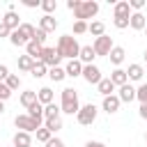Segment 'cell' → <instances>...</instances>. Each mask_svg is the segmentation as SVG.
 I'll return each instance as SVG.
<instances>
[{
	"label": "cell",
	"instance_id": "f907efd6",
	"mask_svg": "<svg viewBox=\"0 0 147 147\" xmlns=\"http://www.w3.org/2000/svg\"><path fill=\"white\" fill-rule=\"evenodd\" d=\"M5 113V101H0V115Z\"/></svg>",
	"mask_w": 147,
	"mask_h": 147
},
{
	"label": "cell",
	"instance_id": "f546056e",
	"mask_svg": "<svg viewBox=\"0 0 147 147\" xmlns=\"http://www.w3.org/2000/svg\"><path fill=\"white\" fill-rule=\"evenodd\" d=\"M44 126L51 131V133H57L62 129V117H53V119H44Z\"/></svg>",
	"mask_w": 147,
	"mask_h": 147
},
{
	"label": "cell",
	"instance_id": "60d3db41",
	"mask_svg": "<svg viewBox=\"0 0 147 147\" xmlns=\"http://www.w3.org/2000/svg\"><path fill=\"white\" fill-rule=\"evenodd\" d=\"M9 96H11V90H9L5 83H0V101H7Z\"/></svg>",
	"mask_w": 147,
	"mask_h": 147
},
{
	"label": "cell",
	"instance_id": "4316f807",
	"mask_svg": "<svg viewBox=\"0 0 147 147\" xmlns=\"http://www.w3.org/2000/svg\"><path fill=\"white\" fill-rule=\"evenodd\" d=\"M37 99H39V103H41V106L53 103V90H51V87H41V90L37 92Z\"/></svg>",
	"mask_w": 147,
	"mask_h": 147
},
{
	"label": "cell",
	"instance_id": "603a6c76",
	"mask_svg": "<svg viewBox=\"0 0 147 147\" xmlns=\"http://www.w3.org/2000/svg\"><path fill=\"white\" fill-rule=\"evenodd\" d=\"M37 101H39V99H37V92H34V90H25V92L21 94V103H23L25 110H28L30 106H34Z\"/></svg>",
	"mask_w": 147,
	"mask_h": 147
},
{
	"label": "cell",
	"instance_id": "4dcf8cb0",
	"mask_svg": "<svg viewBox=\"0 0 147 147\" xmlns=\"http://www.w3.org/2000/svg\"><path fill=\"white\" fill-rule=\"evenodd\" d=\"M21 32H23V37L28 39V41H32L34 39V32H37V28L32 25V23H21V28H18Z\"/></svg>",
	"mask_w": 147,
	"mask_h": 147
},
{
	"label": "cell",
	"instance_id": "8992f818",
	"mask_svg": "<svg viewBox=\"0 0 147 147\" xmlns=\"http://www.w3.org/2000/svg\"><path fill=\"white\" fill-rule=\"evenodd\" d=\"M96 113H99V108H96L94 103H85V106H80V110H78L76 119H78V124H83V126H90V124H94V119H96Z\"/></svg>",
	"mask_w": 147,
	"mask_h": 147
},
{
	"label": "cell",
	"instance_id": "7a4b0ae2",
	"mask_svg": "<svg viewBox=\"0 0 147 147\" xmlns=\"http://www.w3.org/2000/svg\"><path fill=\"white\" fill-rule=\"evenodd\" d=\"M64 115H78L80 110V101H78V92L74 87H64L62 90V103H60Z\"/></svg>",
	"mask_w": 147,
	"mask_h": 147
},
{
	"label": "cell",
	"instance_id": "b9f144b4",
	"mask_svg": "<svg viewBox=\"0 0 147 147\" xmlns=\"http://www.w3.org/2000/svg\"><path fill=\"white\" fill-rule=\"evenodd\" d=\"M32 41H37V44H41V46H44V44H46V32L37 28V32H34V39H32Z\"/></svg>",
	"mask_w": 147,
	"mask_h": 147
},
{
	"label": "cell",
	"instance_id": "ab89813d",
	"mask_svg": "<svg viewBox=\"0 0 147 147\" xmlns=\"http://www.w3.org/2000/svg\"><path fill=\"white\" fill-rule=\"evenodd\" d=\"M131 5V11H142V7L147 5V0H129Z\"/></svg>",
	"mask_w": 147,
	"mask_h": 147
},
{
	"label": "cell",
	"instance_id": "7402d4cb",
	"mask_svg": "<svg viewBox=\"0 0 147 147\" xmlns=\"http://www.w3.org/2000/svg\"><path fill=\"white\" fill-rule=\"evenodd\" d=\"M96 90H99V94H101V96H110V94L115 92V85H113V80H110V78H101V83L96 85Z\"/></svg>",
	"mask_w": 147,
	"mask_h": 147
},
{
	"label": "cell",
	"instance_id": "cb8c5ba5",
	"mask_svg": "<svg viewBox=\"0 0 147 147\" xmlns=\"http://www.w3.org/2000/svg\"><path fill=\"white\" fill-rule=\"evenodd\" d=\"M9 41H11V46H16V48H21V46H28L30 41L23 37V32L21 30H14L11 34H9Z\"/></svg>",
	"mask_w": 147,
	"mask_h": 147
},
{
	"label": "cell",
	"instance_id": "d590c367",
	"mask_svg": "<svg viewBox=\"0 0 147 147\" xmlns=\"http://www.w3.org/2000/svg\"><path fill=\"white\" fill-rule=\"evenodd\" d=\"M34 136H37V140H39V142H44V145H46V142H48V140L53 138V133H51V131H48L46 126H41V129H39V131L34 133Z\"/></svg>",
	"mask_w": 147,
	"mask_h": 147
},
{
	"label": "cell",
	"instance_id": "ac0fdd59",
	"mask_svg": "<svg viewBox=\"0 0 147 147\" xmlns=\"http://www.w3.org/2000/svg\"><path fill=\"white\" fill-rule=\"evenodd\" d=\"M94 57H96V53H94L92 46H80V55H78V60H80L83 64H94Z\"/></svg>",
	"mask_w": 147,
	"mask_h": 147
},
{
	"label": "cell",
	"instance_id": "1f68e13d",
	"mask_svg": "<svg viewBox=\"0 0 147 147\" xmlns=\"http://www.w3.org/2000/svg\"><path fill=\"white\" fill-rule=\"evenodd\" d=\"M46 74H48V67H46V64H41V62H37V64L32 67V71H30V76H32V78H44Z\"/></svg>",
	"mask_w": 147,
	"mask_h": 147
},
{
	"label": "cell",
	"instance_id": "d6a6232c",
	"mask_svg": "<svg viewBox=\"0 0 147 147\" xmlns=\"http://www.w3.org/2000/svg\"><path fill=\"white\" fill-rule=\"evenodd\" d=\"M28 115H30V117H34V119H44V106L37 101L34 106H30V108H28Z\"/></svg>",
	"mask_w": 147,
	"mask_h": 147
},
{
	"label": "cell",
	"instance_id": "11a10c76",
	"mask_svg": "<svg viewBox=\"0 0 147 147\" xmlns=\"http://www.w3.org/2000/svg\"><path fill=\"white\" fill-rule=\"evenodd\" d=\"M64 147H67V145H64Z\"/></svg>",
	"mask_w": 147,
	"mask_h": 147
},
{
	"label": "cell",
	"instance_id": "e575fe53",
	"mask_svg": "<svg viewBox=\"0 0 147 147\" xmlns=\"http://www.w3.org/2000/svg\"><path fill=\"white\" fill-rule=\"evenodd\" d=\"M5 85H7V87L14 92V90H18V87H21V78H18L16 74H9V78L5 80Z\"/></svg>",
	"mask_w": 147,
	"mask_h": 147
},
{
	"label": "cell",
	"instance_id": "484cf974",
	"mask_svg": "<svg viewBox=\"0 0 147 147\" xmlns=\"http://www.w3.org/2000/svg\"><path fill=\"white\" fill-rule=\"evenodd\" d=\"M48 78H51L53 83H60V80H64V78H67V71H64V67H51V69H48Z\"/></svg>",
	"mask_w": 147,
	"mask_h": 147
},
{
	"label": "cell",
	"instance_id": "83f0119b",
	"mask_svg": "<svg viewBox=\"0 0 147 147\" xmlns=\"http://www.w3.org/2000/svg\"><path fill=\"white\" fill-rule=\"evenodd\" d=\"M60 113H62V108L53 101V103H48V106H44V119H53V117H60Z\"/></svg>",
	"mask_w": 147,
	"mask_h": 147
},
{
	"label": "cell",
	"instance_id": "7bdbcfd3",
	"mask_svg": "<svg viewBox=\"0 0 147 147\" xmlns=\"http://www.w3.org/2000/svg\"><path fill=\"white\" fill-rule=\"evenodd\" d=\"M9 78V69H7V64H0V83H5Z\"/></svg>",
	"mask_w": 147,
	"mask_h": 147
},
{
	"label": "cell",
	"instance_id": "74e56055",
	"mask_svg": "<svg viewBox=\"0 0 147 147\" xmlns=\"http://www.w3.org/2000/svg\"><path fill=\"white\" fill-rule=\"evenodd\" d=\"M87 28H90L87 21H76V23H74V34H85Z\"/></svg>",
	"mask_w": 147,
	"mask_h": 147
},
{
	"label": "cell",
	"instance_id": "f6af8a7d",
	"mask_svg": "<svg viewBox=\"0 0 147 147\" xmlns=\"http://www.w3.org/2000/svg\"><path fill=\"white\" fill-rule=\"evenodd\" d=\"M23 5H25V7H30V9H34V7H41V2H39V0H23Z\"/></svg>",
	"mask_w": 147,
	"mask_h": 147
},
{
	"label": "cell",
	"instance_id": "816d5d0a",
	"mask_svg": "<svg viewBox=\"0 0 147 147\" xmlns=\"http://www.w3.org/2000/svg\"><path fill=\"white\" fill-rule=\"evenodd\" d=\"M145 62H147V51H145Z\"/></svg>",
	"mask_w": 147,
	"mask_h": 147
},
{
	"label": "cell",
	"instance_id": "f1b7e54d",
	"mask_svg": "<svg viewBox=\"0 0 147 147\" xmlns=\"http://www.w3.org/2000/svg\"><path fill=\"white\" fill-rule=\"evenodd\" d=\"M87 32L94 34V37H103V34H106V25H103V21H92L90 28H87Z\"/></svg>",
	"mask_w": 147,
	"mask_h": 147
},
{
	"label": "cell",
	"instance_id": "7c38bea8",
	"mask_svg": "<svg viewBox=\"0 0 147 147\" xmlns=\"http://www.w3.org/2000/svg\"><path fill=\"white\" fill-rule=\"evenodd\" d=\"M83 62L80 60H69L67 62V67H64V71H67V76L69 78H78V76H83Z\"/></svg>",
	"mask_w": 147,
	"mask_h": 147
},
{
	"label": "cell",
	"instance_id": "836d02e7",
	"mask_svg": "<svg viewBox=\"0 0 147 147\" xmlns=\"http://www.w3.org/2000/svg\"><path fill=\"white\" fill-rule=\"evenodd\" d=\"M136 99H138L140 103H147V83H140V85L136 87Z\"/></svg>",
	"mask_w": 147,
	"mask_h": 147
},
{
	"label": "cell",
	"instance_id": "e0dca14e",
	"mask_svg": "<svg viewBox=\"0 0 147 147\" xmlns=\"http://www.w3.org/2000/svg\"><path fill=\"white\" fill-rule=\"evenodd\" d=\"M2 23H5V25L11 30V32L21 28V21H18V14H16V11H7V14L2 16Z\"/></svg>",
	"mask_w": 147,
	"mask_h": 147
},
{
	"label": "cell",
	"instance_id": "d4e9b609",
	"mask_svg": "<svg viewBox=\"0 0 147 147\" xmlns=\"http://www.w3.org/2000/svg\"><path fill=\"white\" fill-rule=\"evenodd\" d=\"M41 51H44V46H41V44H37V41H30V44L25 46V55H30L32 60H39Z\"/></svg>",
	"mask_w": 147,
	"mask_h": 147
},
{
	"label": "cell",
	"instance_id": "5bb4252c",
	"mask_svg": "<svg viewBox=\"0 0 147 147\" xmlns=\"http://www.w3.org/2000/svg\"><path fill=\"white\" fill-rule=\"evenodd\" d=\"M11 142H14V147H32V136L25 131H16Z\"/></svg>",
	"mask_w": 147,
	"mask_h": 147
},
{
	"label": "cell",
	"instance_id": "8fae6325",
	"mask_svg": "<svg viewBox=\"0 0 147 147\" xmlns=\"http://www.w3.org/2000/svg\"><path fill=\"white\" fill-rule=\"evenodd\" d=\"M55 28H57V18H55V16L44 14V16L39 18V30H44L46 34H48V32H55Z\"/></svg>",
	"mask_w": 147,
	"mask_h": 147
},
{
	"label": "cell",
	"instance_id": "f5cc1de1",
	"mask_svg": "<svg viewBox=\"0 0 147 147\" xmlns=\"http://www.w3.org/2000/svg\"><path fill=\"white\" fill-rule=\"evenodd\" d=\"M145 140H147V131H145Z\"/></svg>",
	"mask_w": 147,
	"mask_h": 147
},
{
	"label": "cell",
	"instance_id": "52a82bcc",
	"mask_svg": "<svg viewBox=\"0 0 147 147\" xmlns=\"http://www.w3.org/2000/svg\"><path fill=\"white\" fill-rule=\"evenodd\" d=\"M113 37H108V34H103V37H96L94 39V44H92V48H94V53H96V57L99 55H110V51H113Z\"/></svg>",
	"mask_w": 147,
	"mask_h": 147
},
{
	"label": "cell",
	"instance_id": "2e32d148",
	"mask_svg": "<svg viewBox=\"0 0 147 147\" xmlns=\"http://www.w3.org/2000/svg\"><path fill=\"white\" fill-rule=\"evenodd\" d=\"M110 80H113V85L115 87H122V85H126L129 83V76H126V69H115L113 74H110Z\"/></svg>",
	"mask_w": 147,
	"mask_h": 147
},
{
	"label": "cell",
	"instance_id": "4fadbf2b",
	"mask_svg": "<svg viewBox=\"0 0 147 147\" xmlns=\"http://www.w3.org/2000/svg\"><path fill=\"white\" fill-rule=\"evenodd\" d=\"M117 96H119L122 103H131V101L136 99V87H133L131 83H126V85L119 87V94H117Z\"/></svg>",
	"mask_w": 147,
	"mask_h": 147
},
{
	"label": "cell",
	"instance_id": "f35d334b",
	"mask_svg": "<svg viewBox=\"0 0 147 147\" xmlns=\"http://www.w3.org/2000/svg\"><path fill=\"white\" fill-rule=\"evenodd\" d=\"M113 25L117 30H126L129 28V18H119V16H113Z\"/></svg>",
	"mask_w": 147,
	"mask_h": 147
},
{
	"label": "cell",
	"instance_id": "ee69618b",
	"mask_svg": "<svg viewBox=\"0 0 147 147\" xmlns=\"http://www.w3.org/2000/svg\"><path fill=\"white\" fill-rule=\"evenodd\" d=\"M46 147H64V142H62L60 138H55V136H53V138L46 142Z\"/></svg>",
	"mask_w": 147,
	"mask_h": 147
},
{
	"label": "cell",
	"instance_id": "9c48e42d",
	"mask_svg": "<svg viewBox=\"0 0 147 147\" xmlns=\"http://www.w3.org/2000/svg\"><path fill=\"white\" fill-rule=\"evenodd\" d=\"M119 106H122V101H119V96L117 94H110V96H103V103H101V108L108 113V115H113V113H117L119 110Z\"/></svg>",
	"mask_w": 147,
	"mask_h": 147
},
{
	"label": "cell",
	"instance_id": "c3c4849f",
	"mask_svg": "<svg viewBox=\"0 0 147 147\" xmlns=\"http://www.w3.org/2000/svg\"><path fill=\"white\" fill-rule=\"evenodd\" d=\"M138 113H140L142 119H147V103H140V110H138Z\"/></svg>",
	"mask_w": 147,
	"mask_h": 147
},
{
	"label": "cell",
	"instance_id": "db71d44e",
	"mask_svg": "<svg viewBox=\"0 0 147 147\" xmlns=\"http://www.w3.org/2000/svg\"><path fill=\"white\" fill-rule=\"evenodd\" d=\"M145 32H147V25H145Z\"/></svg>",
	"mask_w": 147,
	"mask_h": 147
},
{
	"label": "cell",
	"instance_id": "3957f363",
	"mask_svg": "<svg viewBox=\"0 0 147 147\" xmlns=\"http://www.w3.org/2000/svg\"><path fill=\"white\" fill-rule=\"evenodd\" d=\"M14 124H16V129H18V131H25V133H37V131L41 129L44 119H34V117H30L28 113H23V115H16V117H14Z\"/></svg>",
	"mask_w": 147,
	"mask_h": 147
},
{
	"label": "cell",
	"instance_id": "ba28073f",
	"mask_svg": "<svg viewBox=\"0 0 147 147\" xmlns=\"http://www.w3.org/2000/svg\"><path fill=\"white\" fill-rule=\"evenodd\" d=\"M83 78H85L90 85H99L103 76H101V69H99L96 64H85V67H83Z\"/></svg>",
	"mask_w": 147,
	"mask_h": 147
},
{
	"label": "cell",
	"instance_id": "681fc988",
	"mask_svg": "<svg viewBox=\"0 0 147 147\" xmlns=\"http://www.w3.org/2000/svg\"><path fill=\"white\" fill-rule=\"evenodd\" d=\"M78 5H80V0H69V2H67V7H69L71 11H74V9L78 7Z\"/></svg>",
	"mask_w": 147,
	"mask_h": 147
},
{
	"label": "cell",
	"instance_id": "d6986e66",
	"mask_svg": "<svg viewBox=\"0 0 147 147\" xmlns=\"http://www.w3.org/2000/svg\"><path fill=\"white\" fill-rule=\"evenodd\" d=\"M124 57H126V51L122 48V46H113V51H110V55H108V60L115 64V67H119L122 62H124Z\"/></svg>",
	"mask_w": 147,
	"mask_h": 147
},
{
	"label": "cell",
	"instance_id": "8d00e7d4",
	"mask_svg": "<svg viewBox=\"0 0 147 147\" xmlns=\"http://www.w3.org/2000/svg\"><path fill=\"white\" fill-rule=\"evenodd\" d=\"M41 9H44L46 14L53 16V11L57 9V0H44V2H41Z\"/></svg>",
	"mask_w": 147,
	"mask_h": 147
},
{
	"label": "cell",
	"instance_id": "44dd1931",
	"mask_svg": "<svg viewBox=\"0 0 147 147\" xmlns=\"http://www.w3.org/2000/svg\"><path fill=\"white\" fill-rule=\"evenodd\" d=\"M16 64H18V69H21V71H28V74H30V71H32V67L37 64V60H32L30 55H18Z\"/></svg>",
	"mask_w": 147,
	"mask_h": 147
},
{
	"label": "cell",
	"instance_id": "5b68a950",
	"mask_svg": "<svg viewBox=\"0 0 147 147\" xmlns=\"http://www.w3.org/2000/svg\"><path fill=\"white\" fill-rule=\"evenodd\" d=\"M60 60H62V55L57 53L55 46H44V51H41V55H39L37 62H41V64H46L51 69V67H60Z\"/></svg>",
	"mask_w": 147,
	"mask_h": 147
},
{
	"label": "cell",
	"instance_id": "277c9868",
	"mask_svg": "<svg viewBox=\"0 0 147 147\" xmlns=\"http://www.w3.org/2000/svg\"><path fill=\"white\" fill-rule=\"evenodd\" d=\"M96 14H99V2H94V0H80V5L74 9L76 21H87Z\"/></svg>",
	"mask_w": 147,
	"mask_h": 147
},
{
	"label": "cell",
	"instance_id": "30bf717a",
	"mask_svg": "<svg viewBox=\"0 0 147 147\" xmlns=\"http://www.w3.org/2000/svg\"><path fill=\"white\" fill-rule=\"evenodd\" d=\"M131 5H129V0H122V2H115V7H113V16H119V18H131Z\"/></svg>",
	"mask_w": 147,
	"mask_h": 147
},
{
	"label": "cell",
	"instance_id": "6da1fadb",
	"mask_svg": "<svg viewBox=\"0 0 147 147\" xmlns=\"http://www.w3.org/2000/svg\"><path fill=\"white\" fill-rule=\"evenodd\" d=\"M57 53L62 55V57H67V60H78V55H80V44L76 41V37H71V34H62L60 39H57Z\"/></svg>",
	"mask_w": 147,
	"mask_h": 147
},
{
	"label": "cell",
	"instance_id": "7dc6e473",
	"mask_svg": "<svg viewBox=\"0 0 147 147\" xmlns=\"http://www.w3.org/2000/svg\"><path fill=\"white\" fill-rule=\"evenodd\" d=\"M85 147H106L103 142H99V140H87L85 142Z\"/></svg>",
	"mask_w": 147,
	"mask_h": 147
},
{
	"label": "cell",
	"instance_id": "ffe728a7",
	"mask_svg": "<svg viewBox=\"0 0 147 147\" xmlns=\"http://www.w3.org/2000/svg\"><path fill=\"white\" fill-rule=\"evenodd\" d=\"M126 76H129V80H142V76H145V67H142V64H129Z\"/></svg>",
	"mask_w": 147,
	"mask_h": 147
},
{
	"label": "cell",
	"instance_id": "9a60e30c",
	"mask_svg": "<svg viewBox=\"0 0 147 147\" xmlns=\"http://www.w3.org/2000/svg\"><path fill=\"white\" fill-rule=\"evenodd\" d=\"M145 25H147L145 14H142V11H133L131 18H129V28H133V30H145Z\"/></svg>",
	"mask_w": 147,
	"mask_h": 147
},
{
	"label": "cell",
	"instance_id": "bcb514c9",
	"mask_svg": "<svg viewBox=\"0 0 147 147\" xmlns=\"http://www.w3.org/2000/svg\"><path fill=\"white\" fill-rule=\"evenodd\" d=\"M9 34H11V30H9V28L0 21V37H9Z\"/></svg>",
	"mask_w": 147,
	"mask_h": 147
}]
</instances>
